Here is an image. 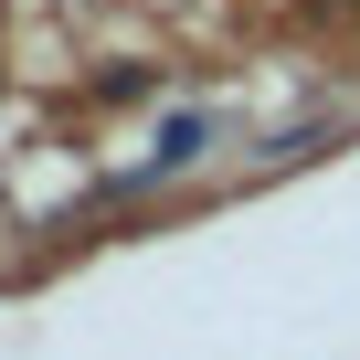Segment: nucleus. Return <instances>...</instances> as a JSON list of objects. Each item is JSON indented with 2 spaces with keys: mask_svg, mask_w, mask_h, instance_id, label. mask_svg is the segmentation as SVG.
Returning a JSON list of instances; mask_svg holds the SVG:
<instances>
[{
  "mask_svg": "<svg viewBox=\"0 0 360 360\" xmlns=\"http://www.w3.org/2000/svg\"><path fill=\"white\" fill-rule=\"evenodd\" d=\"M233 138H244V117H233V106H169V117H159V138H148V148H138L117 180H106V191H117V202H138V191H169V180L212 169Z\"/></svg>",
  "mask_w": 360,
  "mask_h": 360,
  "instance_id": "nucleus-1",
  "label": "nucleus"
}]
</instances>
